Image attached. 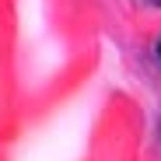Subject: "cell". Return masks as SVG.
I'll return each mask as SVG.
<instances>
[{
    "label": "cell",
    "mask_w": 161,
    "mask_h": 161,
    "mask_svg": "<svg viewBox=\"0 0 161 161\" xmlns=\"http://www.w3.org/2000/svg\"><path fill=\"white\" fill-rule=\"evenodd\" d=\"M158 56H161V42H158Z\"/></svg>",
    "instance_id": "1"
}]
</instances>
